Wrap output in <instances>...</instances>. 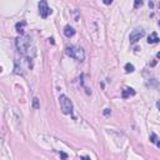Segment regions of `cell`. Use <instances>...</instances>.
<instances>
[{"mask_svg":"<svg viewBox=\"0 0 160 160\" xmlns=\"http://www.w3.org/2000/svg\"><path fill=\"white\" fill-rule=\"evenodd\" d=\"M59 104H60L61 113L65 114V115H69V114L73 113V103H71V100L68 98L66 95L61 94L59 96Z\"/></svg>","mask_w":160,"mask_h":160,"instance_id":"3957f363","label":"cell"},{"mask_svg":"<svg viewBox=\"0 0 160 160\" xmlns=\"http://www.w3.org/2000/svg\"><path fill=\"white\" fill-rule=\"evenodd\" d=\"M38 6H39V14L43 19H47L51 14V9H49L48 3L45 2V0H41V2L38 4Z\"/></svg>","mask_w":160,"mask_h":160,"instance_id":"277c9868","label":"cell"},{"mask_svg":"<svg viewBox=\"0 0 160 160\" xmlns=\"http://www.w3.org/2000/svg\"><path fill=\"white\" fill-rule=\"evenodd\" d=\"M159 41V38H158V34L154 31V33H151L150 35H149V38H148V43L149 44H155V43H158Z\"/></svg>","mask_w":160,"mask_h":160,"instance_id":"ba28073f","label":"cell"},{"mask_svg":"<svg viewBox=\"0 0 160 160\" xmlns=\"http://www.w3.org/2000/svg\"><path fill=\"white\" fill-rule=\"evenodd\" d=\"M141 3H143V2H141V0H135V4H134V8H135V9H136V8H139V6L141 5Z\"/></svg>","mask_w":160,"mask_h":160,"instance_id":"7c38bea8","label":"cell"},{"mask_svg":"<svg viewBox=\"0 0 160 160\" xmlns=\"http://www.w3.org/2000/svg\"><path fill=\"white\" fill-rule=\"evenodd\" d=\"M64 34H65L66 38H71V37L75 35V30H74L70 25H66V26L64 28Z\"/></svg>","mask_w":160,"mask_h":160,"instance_id":"52a82bcc","label":"cell"},{"mask_svg":"<svg viewBox=\"0 0 160 160\" xmlns=\"http://www.w3.org/2000/svg\"><path fill=\"white\" fill-rule=\"evenodd\" d=\"M16 49L19 50V53L21 55H25V56H29V58H33L30 56V48H31V39L26 35H20L16 41Z\"/></svg>","mask_w":160,"mask_h":160,"instance_id":"6da1fadb","label":"cell"},{"mask_svg":"<svg viewBox=\"0 0 160 160\" xmlns=\"http://www.w3.org/2000/svg\"><path fill=\"white\" fill-rule=\"evenodd\" d=\"M135 70V68H134V65L133 64H130V63H128L127 65H125V73H133Z\"/></svg>","mask_w":160,"mask_h":160,"instance_id":"30bf717a","label":"cell"},{"mask_svg":"<svg viewBox=\"0 0 160 160\" xmlns=\"http://www.w3.org/2000/svg\"><path fill=\"white\" fill-rule=\"evenodd\" d=\"M156 58H159V59H160V51H159V53L156 54Z\"/></svg>","mask_w":160,"mask_h":160,"instance_id":"e0dca14e","label":"cell"},{"mask_svg":"<svg viewBox=\"0 0 160 160\" xmlns=\"http://www.w3.org/2000/svg\"><path fill=\"white\" fill-rule=\"evenodd\" d=\"M60 156H61V158H64V159H65V158H68V155H66V154H64V153H60Z\"/></svg>","mask_w":160,"mask_h":160,"instance_id":"9a60e30c","label":"cell"},{"mask_svg":"<svg viewBox=\"0 0 160 160\" xmlns=\"http://www.w3.org/2000/svg\"><path fill=\"white\" fill-rule=\"evenodd\" d=\"M145 35V31L143 29H135L130 33V35H129V40L131 44H135V43H138L143 37Z\"/></svg>","mask_w":160,"mask_h":160,"instance_id":"5b68a950","label":"cell"},{"mask_svg":"<svg viewBox=\"0 0 160 160\" xmlns=\"http://www.w3.org/2000/svg\"><path fill=\"white\" fill-rule=\"evenodd\" d=\"M110 114H111V111H110V109H105V110H104V115H105V117H109V115H110Z\"/></svg>","mask_w":160,"mask_h":160,"instance_id":"4fadbf2b","label":"cell"},{"mask_svg":"<svg viewBox=\"0 0 160 160\" xmlns=\"http://www.w3.org/2000/svg\"><path fill=\"white\" fill-rule=\"evenodd\" d=\"M133 95H135V90L131 89V88H124L123 91H121L123 99H128L129 96H133Z\"/></svg>","mask_w":160,"mask_h":160,"instance_id":"8992f818","label":"cell"},{"mask_svg":"<svg viewBox=\"0 0 160 160\" xmlns=\"http://www.w3.org/2000/svg\"><path fill=\"white\" fill-rule=\"evenodd\" d=\"M159 25H160V21H159Z\"/></svg>","mask_w":160,"mask_h":160,"instance_id":"d6986e66","label":"cell"},{"mask_svg":"<svg viewBox=\"0 0 160 160\" xmlns=\"http://www.w3.org/2000/svg\"><path fill=\"white\" fill-rule=\"evenodd\" d=\"M156 85H158V89H159V91H160V85H159V84H156Z\"/></svg>","mask_w":160,"mask_h":160,"instance_id":"ac0fdd59","label":"cell"},{"mask_svg":"<svg viewBox=\"0 0 160 160\" xmlns=\"http://www.w3.org/2000/svg\"><path fill=\"white\" fill-rule=\"evenodd\" d=\"M26 25V23L25 21H21V23H18V24L15 25V28H16V31L19 33V34H21V35H24V28Z\"/></svg>","mask_w":160,"mask_h":160,"instance_id":"9c48e42d","label":"cell"},{"mask_svg":"<svg viewBox=\"0 0 160 160\" xmlns=\"http://www.w3.org/2000/svg\"><path fill=\"white\" fill-rule=\"evenodd\" d=\"M155 144H156V146H158V148H160V139H158V140L155 141Z\"/></svg>","mask_w":160,"mask_h":160,"instance_id":"5bb4252c","label":"cell"},{"mask_svg":"<svg viewBox=\"0 0 160 160\" xmlns=\"http://www.w3.org/2000/svg\"><path fill=\"white\" fill-rule=\"evenodd\" d=\"M156 108L160 110V101H156Z\"/></svg>","mask_w":160,"mask_h":160,"instance_id":"2e32d148","label":"cell"},{"mask_svg":"<svg viewBox=\"0 0 160 160\" xmlns=\"http://www.w3.org/2000/svg\"><path fill=\"white\" fill-rule=\"evenodd\" d=\"M33 108L34 109H39L40 108V100L38 98H34L33 99Z\"/></svg>","mask_w":160,"mask_h":160,"instance_id":"8fae6325","label":"cell"},{"mask_svg":"<svg viewBox=\"0 0 160 160\" xmlns=\"http://www.w3.org/2000/svg\"><path fill=\"white\" fill-rule=\"evenodd\" d=\"M65 53H66L68 56H70V58H73V59H75L78 61H84L85 60V51L82 48L75 47V45L66 47Z\"/></svg>","mask_w":160,"mask_h":160,"instance_id":"7a4b0ae2","label":"cell"}]
</instances>
